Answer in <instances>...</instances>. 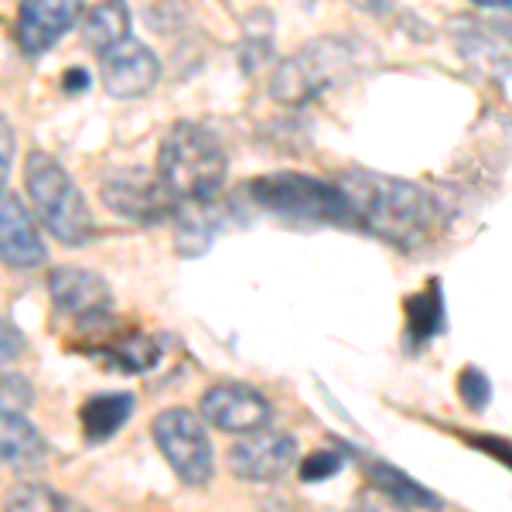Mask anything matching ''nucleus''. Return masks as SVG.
<instances>
[{"instance_id":"nucleus-20","label":"nucleus","mask_w":512,"mask_h":512,"mask_svg":"<svg viewBox=\"0 0 512 512\" xmlns=\"http://www.w3.org/2000/svg\"><path fill=\"white\" fill-rule=\"evenodd\" d=\"M103 355L117 369H123V373L137 376V373H147V369H151L154 362H158V345H154V338L134 332V335H127L117 345H106Z\"/></svg>"},{"instance_id":"nucleus-23","label":"nucleus","mask_w":512,"mask_h":512,"mask_svg":"<svg viewBox=\"0 0 512 512\" xmlns=\"http://www.w3.org/2000/svg\"><path fill=\"white\" fill-rule=\"evenodd\" d=\"M335 472H342V454H335V451H315V454H308L301 465L304 482H325V478H332Z\"/></svg>"},{"instance_id":"nucleus-21","label":"nucleus","mask_w":512,"mask_h":512,"mask_svg":"<svg viewBox=\"0 0 512 512\" xmlns=\"http://www.w3.org/2000/svg\"><path fill=\"white\" fill-rule=\"evenodd\" d=\"M458 396L465 400L468 410L482 414V410L489 407V400H492L489 376H485L482 369H475V366H465V369H461V376H458Z\"/></svg>"},{"instance_id":"nucleus-4","label":"nucleus","mask_w":512,"mask_h":512,"mask_svg":"<svg viewBox=\"0 0 512 512\" xmlns=\"http://www.w3.org/2000/svg\"><path fill=\"white\" fill-rule=\"evenodd\" d=\"M24 185L28 198L35 205V216L65 246H86L93 239V212L86 205V195L72 181L69 171L62 168L52 154L31 151L24 161Z\"/></svg>"},{"instance_id":"nucleus-12","label":"nucleus","mask_w":512,"mask_h":512,"mask_svg":"<svg viewBox=\"0 0 512 512\" xmlns=\"http://www.w3.org/2000/svg\"><path fill=\"white\" fill-rule=\"evenodd\" d=\"M161 79V62L147 45L127 38L113 52L103 55V69H99V82L113 99H140L147 96Z\"/></svg>"},{"instance_id":"nucleus-29","label":"nucleus","mask_w":512,"mask_h":512,"mask_svg":"<svg viewBox=\"0 0 512 512\" xmlns=\"http://www.w3.org/2000/svg\"><path fill=\"white\" fill-rule=\"evenodd\" d=\"M482 7H512V0H475Z\"/></svg>"},{"instance_id":"nucleus-13","label":"nucleus","mask_w":512,"mask_h":512,"mask_svg":"<svg viewBox=\"0 0 512 512\" xmlns=\"http://www.w3.org/2000/svg\"><path fill=\"white\" fill-rule=\"evenodd\" d=\"M0 256L14 270H35L48 260L41 233L11 188H4V198H0Z\"/></svg>"},{"instance_id":"nucleus-15","label":"nucleus","mask_w":512,"mask_h":512,"mask_svg":"<svg viewBox=\"0 0 512 512\" xmlns=\"http://www.w3.org/2000/svg\"><path fill=\"white\" fill-rule=\"evenodd\" d=\"M134 414V396L130 393H99L89 396L79 410V424L89 444H103L120 431Z\"/></svg>"},{"instance_id":"nucleus-30","label":"nucleus","mask_w":512,"mask_h":512,"mask_svg":"<svg viewBox=\"0 0 512 512\" xmlns=\"http://www.w3.org/2000/svg\"><path fill=\"white\" fill-rule=\"evenodd\" d=\"M499 28H502V35H506V38L512 41V18H506V21H502Z\"/></svg>"},{"instance_id":"nucleus-5","label":"nucleus","mask_w":512,"mask_h":512,"mask_svg":"<svg viewBox=\"0 0 512 512\" xmlns=\"http://www.w3.org/2000/svg\"><path fill=\"white\" fill-rule=\"evenodd\" d=\"M246 192L263 212L280 219H301V222H338V226H355L349 195L342 185L321 181L311 175H263L246 185Z\"/></svg>"},{"instance_id":"nucleus-22","label":"nucleus","mask_w":512,"mask_h":512,"mask_svg":"<svg viewBox=\"0 0 512 512\" xmlns=\"http://www.w3.org/2000/svg\"><path fill=\"white\" fill-rule=\"evenodd\" d=\"M144 14H147V24L154 31H175L185 24V0H144Z\"/></svg>"},{"instance_id":"nucleus-14","label":"nucleus","mask_w":512,"mask_h":512,"mask_svg":"<svg viewBox=\"0 0 512 512\" xmlns=\"http://www.w3.org/2000/svg\"><path fill=\"white\" fill-rule=\"evenodd\" d=\"M226 226V212L219 209V202H188L178 205V226H175V250L181 256H198L212 246L219 229Z\"/></svg>"},{"instance_id":"nucleus-10","label":"nucleus","mask_w":512,"mask_h":512,"mask_svg":"<svg viewBox=\"0 0 512 512\" xmlns=\"http://www.w3.org/2000/svg\"><path fill=\"white\" fill-rule=\"evenodd\" d=\"M202 417L209 427L226 434H250L267 427L270 403L267 396L243 383H216L202 393Z\"/></svg>"},{"instance_id":"nucleus-27","label":"nucleus","mask_w":512,"mask_h":512,"mask_svg":"<svg viewBox=\"0 0 512 512\" xmlns=\"http://www.w3.org/2000/svg\"><path fill=\"white\" fill-rule=\"evenodd\" d=\"M86 86H89V76L82 69H72L69 76H65V89H69V93H82Z\"/></svg>"},{"instance_id":"nucleus-19","label":"nucleus","mask_w":512,"mask_h":512,"mask_svg":"<svg viewBox=\"0 0 512 512\" xmlns=\"http://www.w3.org/2000/svg\"><path fill=\"white\" fill-rule=\"evenodd\" d=\"M437 332H444V301H441V284L431 280L427 291L407 301V338L417 345H427Z\"/></svg>"},{"instance_id":"nucleus-8","label":"nucleus","mask_w":512,"mask_h":512,"mask_svg":"<svg viewBox=\"0 0 512 512\" xmlns=\"http://www.w3.org/2000/svg\"><path fill=\"white\" fill-rule=\"evenodd\" d=\"M297 458V441L284 431H250L229 448V472L243 482L253 485H270L280 482L294 468Z\"/></svg>"},{"instance_id":"nucleus-28","label":"nucleus","mask_w":512,"mask_h":512,"mask_svg":"<svg viewBox=\"0 0 512 512\" xmlns=\"http://www.w3.org/2000/svg\"><path fill=\"white\" fill-rule=\"evenodd\" d=\"M482 448L495 451V458H499V461H509V465H512V444H502V441H482Z\"/></svg>"},{"instance_id":"nucleus-24","label":"nucleus","mask_w":512,"mask_h":512,"mask_svg":"<svg viewBox=\"0 0 512 512\" xmlns=\"http://www.w3.org/2000/svg\"><path fill=\"white\" fill-rule=\"evenodd\" d=\"M11 509H35V506H55V509H62V506H72L69 499H62V495H55V492H48V489H28V492H21V495H14L11 502H7Z\"/></svg>"},{"instance_id":"nucleus-7","label":"nucleus","mask_w":512,"mask_h":512,"mask_svg":"<svg viewBox=\"0 0 512 512\" xmlns=\"http://www.w3.org/2000/svg\"><path fill=\"white\" fill-rule=\"evenodd\" d=\"M103 202L106 209H113L120 219L140 222V226H154V222L178 216V202L175 195L164 188V181L158 178V171H144V168H123L106 175L103 181Z\"/></svg>"},{"instance_id":"nucleus-17","label":"nucleus","mask_w":512,"mask_h":512,"mask_svg":"<svg viewBox=\"0 0 512 512\" xmlns=\"http://www.w3.org/2000/svg\"><path fill=\"white\" fill-rule=\"evenodd\" d=\"M0 448H4V465L28 472L38 468L45 458V441H41L38 427L31 424L21 410H4V431H0Z\"/></svg>"},{"instance_id":"nucleus-11","label":"nucleus","mask_w":512,"mask_h":512,"mask_svg":"<svg viewBox=\"0 0 512 512\" xmlns=\"http://www.w3.org/2000/svg\"><path fill=\"white\" fill-rule=\"evenodd\" d=\"M82 14V0H21L14 18V41L28 59H38Z\"/></svg>"},{"instance_id":"nucleus-6","label":"nucleus","mask_w":512,"mask_h":512,"mask_svg":"<svg viewBox=\"0 0 512 512\" xmlns=\"http://www.w3.org/2000/svg\"><path fill=\"white\" fill-rule=\"evenodd\" d=\"M205 417H195L192 410H181V407H171V410H161L151 424V434H154V444L158 451L164 454V461L171 465L185 485H202L212 482V468H216V458H212V441L205 434Z\"/></svg>"},{"instance_id":"nucleus-1","label":"nucleus","mask_w":512,"mask_h":512,"mask_svg":"<svg viewBox=\"0 0 512 512\" xmlns=\"http://www.w3.org/2000/svg\"><path fill=\"white\" fill-rule=\"evenodd\" d=\"M338 185L345 188L352 205L355 226L403 250H414L437 229L441 209L420 185L407 178L376 175V171H352Z\"/></svg>"},{"instance_id":"nucleus-9","label":"nucleus","mask_w":512,"mask_h":512,"mask_svg":"<svg viewBox=\"0 0 512 512\" xmlns=\"http://www.w3.org/2000/svg\"><path fill=\"white\" fill-rule=\"evenodd\" d=\"M48 294L59 311V318H69L72 325H96L110 318L113 291L103 277L89 274L79 267H59L48 277Z\"/></svg>"},{"instance_id":"nucleus-16","label":"nucleus","mask_w":512,"mask_h":512,"mask_svg":"<svg viewBox=\"0 0 512 512\" xmlns=\"http://www.w3.org/2000/svg\"><path fill=\"white\" fill-rule=\"evenodd\" d=\"M130 38V7L123 0H103L89 11L86 24H82V45L103 59L117 45Z\"/></svg>"},{"instance_id":"nucleus-18","label":"nucleus","mask_w":512,"mask_h":512,"mask_svg":"<svg viewBox=\"0 0 512 512\" xmlns=\"http://www.w3.org/2000/svg\"><path fill=\"white\" fill-rule=\"evenodd\" d=\"M366 475H369V482H373L376 489L386 495V499L396 502V506H403V509H420V506L441 509V499L427 492L424 485H417L414 478H410L407 472H400V468L376 461V465H369Z\"/></svg>"},{"instance_id":"nucleus-3","label":"nucleus","mask_w":512,"mask_h":512,"mask_svg":"<svg viewBox=\"0 0 512 512\" xmlns=\"http://www.w3.org/2000/svg\"><path fill=\"white\" fill-rule=\"evenodd\" d=\"M373 59L366 41L328 35L308 41L297 55H291L270 79V96L284 106H301L308 99L321 96L325 89L342 86L352 76H359Z\"/></svg>"},{"instance_id":"nucleus-2","label":"nucleus","mask_w":512,"mask_h":512,"mask_svg":"<svg viewBox=\"0 0 512 512\" xmlns=\"http://www.w3.org/2000/svg\"><path fill=\"white\" fill-rule=\"evenodd\" d=\"M158 178L178 205L212 202L226 185V147L209 127L181 120L158 147Z\"/></svg>"},{"instance_id":"nucleus-26","label":"nucleus","mask_w":512,"mask_h":512,"mask_svg":"<svg viewBox=\"0 0 512 512\" xmlns=\"http://www.w3.org/2000/svg\"><path fill=\"white\" fill-rule=\"evenodd\" d=\"M11 144H14V127H11V120H4V181L11 178Z\"/></svg>"},{"instance_id":"nucleus-25","label":"nucleus","mask_w":512,"mask_h":512,"mask_svg":"<svg viewBox=\"0 0 512 512\" xmlns=\"http://www.w3.org/2000/svg\"><path fill=\"white\" fill-rule=\"evenodd\" d=\"M18 352H21V335L14 332L11 318H7V321H4V362H11Z\"/></svg>"}]
</instances>
